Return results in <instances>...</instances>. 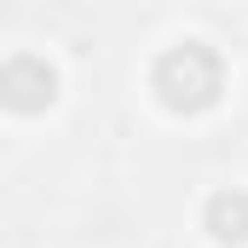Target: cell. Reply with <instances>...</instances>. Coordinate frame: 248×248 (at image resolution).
<instances>
[{
  "mask_svg": "<svg viewBox=\"0 0 248 248\" xmlns=\"http://www.w3.org/2000/svg\"><path fill=\"white\" fill-rule=\"evenodd\" d=\"M219 87H225V63H219L214 46H202V41L168 46V52L156 58V93H162V104L179 110V116L208 110V104L219 98Z\"/></svg>",
  "mask_w": 248,
  "mask_h": 248,
  "instance_id": "cell-1",
  "label": "cell"
},
{
  "mask_svg": "<svg viewBox=\"0 0 248 248\" xmlns=\"http://www.w3.org/2000/svg\"><path fill=\"white\" fill-rule=\"evenodd\" d=\"M58 98V75L46 69L41 58H6L0 63V104L6 110H17V116H35V110H46Z\"/></svg>",
  "mask_w": 248,
  "mask_h": 248,
  "instance_id": "cell-2",
  "label": "cell"
},
{
  "mask_svg": "<svg viewBox=\"0 0 248 248\" xmlns=\"http://www.w3.org/2000/svg\"><path fill=\"white\" fill-rule=\"evenodd\" d=\"M208 231H214V243H248V196L243 190L208 196Z\"/></svg>",
  "mask_w": 248,
  "mask_h": 248,
  "instance_id": "cell-3",
  "label": "cell"
}]
</instances>
